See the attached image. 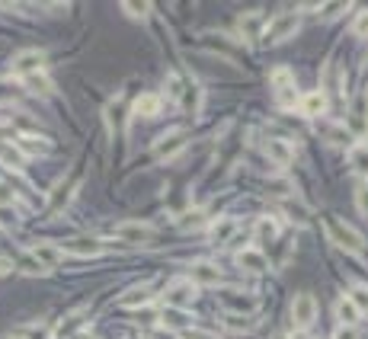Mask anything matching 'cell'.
Instances as JSON below:
<instances>
[{
	"label": "cell",
	"mask_w": 368,
	"mask_h": 339,
	"mask_svg": "<svg viewBox=\"0 0 368 339\" xmlns=\"http://www.w3.org/2000/svg\"><path fill=\"white\" fill-rule=\"evenodd\" d=\"M298 26H301V16H298V13H278V16L263 29V42L266 45L285 42V38H291L298 32Z\"/></svg>",
	"instance_id": "6da1fadb"
},
{
	"label": "cell",
	"mask_w": 368,
	"mask_h": 339,
	"mask_svg": "<svg viewBox=\"0 0 368 339\" xmlns=\"http://www.w3.org/2000/svg\"><path fill=\"white\" fill-rule=\"evenodd\" d=\"M327 227H330V237H333L336 247H342L346 253H352V256L365 253V237H359V230L349 227L346 221H330Z\"/></svg>",
	"instance_id": "7a4b0ae2"
},
{
	"label": "cell",
	"mask_w": 368,
	"mask_h": 339,
	"mask_svg": "<svg viewBox=\"0 0 368 339\" xmlns=\"http://www.w3.org/2000/svg\"><path fill=\"white\" fill-rule=\"evenodd\" d=\"M317 320V301H314V294H308V291H301V294H295L291 298V323H295V330H308L310 323Z\"/></svg>",
	"instance_id": "3957f363"
},
{
	"label": "cell",
	"mask_w": 368,
	"mask_h": 339,
	"mask_svg": "<svg viewBox=\"0 0 368 339\" xmlns=\"http://www.w3.org/2000/svg\"><path fill=\"white\" fill-rule=\"evenodd\" d=\"M45 61H48L45 51H39V48H26V51H20V55H16L13 61H10V70H13L16 77H33V74H42Z\"/></svg>",
	"instance_id": "277c9868"
},
{
	"label": "cell",
	"mask_w": 368,
	"mask_h": 339,
	"mask_svg": "<svg viewBox=\"0 0 368 339\" xmlns=\"http://www.w3.org/2000/svg\"><path fill=\"white\" fill-rule=\"evenodd\" d=\"M186 147H189V134H186V131H170V134H163V138L154 144V157L167 163V160H176V157H180Z\"/></svg>",
	"instance_id": "5b68a950"
},
{
	"label": "cell",
	"mask_w": 368,
	"mask_h": 339,
	"mask_svg": "<svg viewBox=\"0 0 368 339\" xmlns=\"http://www.w3.org/2000/svg\"><path fill=\"white\" fill-rule=\"evenodd\" d=\"M349 131L355 138H368V90H362L349 109Z\"/></svg>",
	"instance_id": "8992f818"
},
{
	"label": "cell",
	"mask_w": 368,
	"mask_h": 339,
	"mask_svg": "<svg viewBox=\"0 0 368 339\" xmlns=\"http://www.w3.org/2000/svg\"><path fill=\"white\" fill-rule=\"evenodd\" d=\"M193 298H195V285L189 279H176L173 285L163 291V301H167V307H186V304H193Z\"/></svg>",
	"instance_id": "52a82bcc"
},
{
	"label": "cell",
	"mask_w": 368,
	"mask_h": 339,
	"mask_svg": "<svg viewBox=\"0 0 368 339\" xmlns=\"http://www.w3.org/2000/svg\"><path fill=\"white\" fill-rule=\"evenodd\" d=\"M61 253H71V256H99L106 253V247L97 240V237H74V240L61 243Z\"/></svg>",
	"instance_id": "ba28073f"
},
{
	"label": "cell",
	"mask_w": 368,
	"mask_h": 339,
	"mask_svg": "<svg viewBox=\"0 0 368 339\" xmlns=\"http://www.w3.org/2000/svg\"><path fill=\"white\" fill-rule=\"evenodd\" d=\"M189 281H193L195 288L218 285V281H221V272H218V266H215V262L199 259V262H193V269H189Z\"/></svg>",
	"instance_id": "9c48e42d"
},
{
	"label": "cell",
	"mask_w": 368,
	"mask_h": 339,
	"mask_svg": "<svg viewBox=\"0 0 368 339\" xmlns=\"http://www.w3.org/2000/svg\"><path fill=\"white\" fill-rule=\"evenodd\" d=\"M237 217L231 215H221L218 221H212V227H208V240L215 243V247H221V243H227L231 237H237Z\"/></svg>",
	"instance_id": "30bf717a"
},
{
	"label": "cell",
	"mask_w": 368,
	"mask_h": 339,
	"mask_svg": "<svg viewBox=\"0 0 368 339\" xmlns=\"http://www.w3.org/2000/svg\"><path fill=\"white\" fill-rule=\"evenodd\" d=\"M116 237H122V240H129V243H148L151 237H154V227H151V224H141V221H125L116 227Z\"/></svg>",
	"instance_id": "8fae6325"
},
{
	"label": "cell",
	"mask_w": 368,
	"mask_h": 339,
	"mask_svg": "<svg viewBox=\"0 0 368 339\" xmlns=\"http://www.w3.org/2000/svg\"><path fill=\"white\" fill-rule=\"evenodd\" d=\"M266 154H269V160H276L278 166H288L291 160H295V147L285 138H266Z\"/></svg>",
	"instance_id": "7c38bea8"
},
{
	"label": "cell",
	"mask_w": 368,
	"mask_h": 339,
	"mask_svg": "<svg viewBox=\"0 0 368 339\" xmlns=\"http://www.w3.org/2000/svg\"><path fill=\"white\" fill-rule=\"evenodd\" d=\"M327 106H330V96L323 93V90H310L308 96L298 99V109H301L304 115H310V119H314V115H323L327 112Z\"/></svg>",
	"instance_id": "4fadbf2b"
},
{
	"label": "cell",
	"mask_w": 368,
	"mask_h": 339,
	"mask_svg": "<svg viewBox=\"0 0 368 339\" xmlns=\"http://www.w3.org/2000/svg\"><path fill=\"white\" fill-rule=\"evenodd\" d=\"M29 256H33L39 266H45V269H55V266H61V249H58V243H36L33 249H29Z\"/></svg>",
	"instance_id": "5bb4252c"
},
{
	"label": "cell",
	"mask_w": 368,
	"mask_h": 339,
	"mask_svg": "<svg viewBox=\"0 0 368 339\" xmlns=\"http://www.w3.org/2000/svg\"><path fill=\"white\" fill-rule=\"evenodd\" d=\"M237 266L244 269V272H250V275H263L266 269H269V262H266V256L259 253V249H240Z\"/></svg>",
	"instance_id": "9a60e30c"
},
{
	"label": "cell",
	"mask_w": 368,
	"mask_h": 339,
	"mask_svg": "<svg viewBox=\"0 0 368 339\" xmlns=\"http://www.w3.org/2000/svg\"><path fill=\"white\" fill-rule=\"evenodd\" d=\"M151 298H154V288L151 285H135V288H129V291L119 294V307H141V304H148Z\"/></svg>",
	"instance_id": "2e32d148"
},
{
	"label": "cell",
	"mask_w": 368,
	"mask_h": 339,
	"mask_svg": "<svg viewBox=\"0 0 368 339\" xmlns=\"http://www.w3.org/2000/svg\"><path fill=\"white\" fill-rule=\"evenodd\" d=\"M224 301L234 307L231 313H256V304H259L256 294H237V291H227Z\"/></svg>",
	"instance_id": "e0dca14e"
},
{
	"label": "cell",
	"mask_w": 368,
	"mask_h": 339,
	"mask_svg": "<svg viewBox=\"0 0 368 339\" xmlns=\"http://www.w3.org/2000/svg\"><path fill=\"white\" fill-rule=\"evenodd\" d=\"M157 323L167 326V330H189V323H193V317H186L183 311H176V307H167V311L157 317Z\"/></svg>",
	"instance_id": "ac0fdd59"
},
{
	"label": "cell",
	"mask_w": 368,
	"mask_h": 339,
	"mask_svg": "<svg viewBox=\"0 0 368 339\" xmlns=\"http://www.w3.org/2000/svg\"><path fill=\"white\" fill-rule=\"evenodd\" d=\"M77 192V183H58L52 192V198H48V211H61L67 202H71V195Z\"/></svg>",
	"instance_id": "d6986e66"
},
{
	"label": "cell",
	"mask_w": 368,
	"mask_h": 339,
	"mask_svg": "<svg viewBox=\"0 0 368 339\" xmlns=\"http://www.w3.org/2000/svg\"><path fill=\"white\" fill-rule=\"evenodd\" d=\"M161 106H163V99H161L157 93H141V96L135 99V112H138V115H148V119L161 112Z\"/></svg>",
	"instance_id": "ffe728a7"
},
{
	"label": "cell",
	"mask_w": 368,
	"mask_h": 339,
	"mask_svg": "<svg viewBox=\"0 0 368 339\" xmlns=\"http://www.w3.org/2000/svg\"><path fill=\"white\" fill-rule=\"evenodd\" d=\"M221 320H224V326L234 333H244V330H253V326H256V317H253V313H224Z\"/></svg>",
	"instance_id": "44dd1931"
},
{
	"label": "cell",
	"mask_w": 368,
	"mask_h": 339,
	"mask_svg": "<svg viewBox=\"0 0 368 339\" xmlns=\"http://www.w3.org/2000/svg\"><path fill=\"white\" fill-rule=\"evenodd\" d=\"M0 160L7 166H13V170H20V166L26 163V154H23L20 147H13L10 141H0Z\"/></svg>",
	"instance_id": "7402d4cb"
},
{
	"label": "cell",
	"mask_w": 368,
	"mask_h": 339,
	"mask_svg": "<svg viewBox=\"0 0 368 339\" xmlns=\"http://www.w3.org/2000/svg\"><path fill=\"white\" fill-rule=\"evenodd\" d=\"M336 317H340V323L342 326H355L362 320V313L355 311V304L349 298H342V301H336Z\"/></svg>",
	"instance_id": "603a6c76"
},
{
	"label": "cell",
	"mask_w": 368,
	"mask_h": 339,
	"mask_svg": "<svg viewBox=\"0 0 368 339\" xmlns=\"http://www.w3.org/2000/svg\"><path fill=\"white\" fill-rule=\"evenodd\" d=\"M349 166H352L359 176H368V147L365 144H355L349 151Z\"/></svg>",
	"instance_id": "cb8c5ba5"
},
{
	"label": "cell",
	"mask_w": 368,
	"mask_h": 339,
	"mask_svg": "<svg viewBox=\"0 0 368 339\" xmlns=\"http://www.w3.org/2000/svg\"><path fill=\"white\" fill-rule=\"evenodd\" d=\"M278 230H282V227H278V221H276V217H259V221H256V237H259V240H278Z\"/></svg>",
	"instance_id": "d4e9b609"
},
{
	"label": "cell",
	"mask_w": 368,
	"mask_h": 339,
	"mask_svg": "<svg viewBox=\"0 0 368 339\" xmlns=\"http://www.w3.org/2000/svg\"><path fill=\"white\" fill-rule=\"evenodd\" d=\"M106 119H109L112 131H125V106H122V99L109 102V109H106Z\"/></svg>",
	"instance_id": "484cf974"
},
{
	"label": "cell",
	"mask_w": 368,
	"mask_h": 339,
	"mask_svg": "<svg viewBox=\"0 0 368 339\" xmlns=\"http://www.w3.org/2000/svg\"><path fill=\"white\" fill-rule=\"evenodd\" d=\"M240 29H244V36H256V32H263V13H247V16H240Z\"/></svg>",
	"instance_id": "4316f807"
},
{
	"label": "cell",
	"mask_w": 368,
	"mask_h": 339,
	"mask_svg": "<svg viewBox=\"0 0 368 339\" xmlns=\"http://www.w3.org/2000/svg\"><path fill=\"white\" fill-rule=\"evenodd\" d=\"M13 266L20 269L23 275H45V272H48V269H45V266H39V262H36V259H33V256H29V253H23L20 259L13 262Z\"/></svg>",
	"instance_id": "83f0119b"
},
{
	"label": "cell",
	"mask_w": 368,
	"mask_h": 339,
	"mask_svg": "<svg viewBox=\"0 0 368 339\" xmlns=\"http://www.w3.org/2000/svg\"><path fill=\"white\" fill-rule=\"evenodd\" d=\"M151 10H154V4H148V0H144V4H122V13L125 16H131V19H148L151 16Z\"/></svg>",
	"instance_id": "f1b7e54d"
},
{
	"label": "cell",
	"mask_w": 368,
	"mask_h": 339,
	"mask_svg": "<svg viewBox=\"0 0 368 339\" xmlns=\"http://www.w3.org/2000/svg\"><path fill=\"white\" fill-rule=\"evenodd\" d=\"M349 301L355 304V311H359V313H368V285H352Z\"/></svg>",
	"instance_id": "f546056e"
},
{
	"label": "cell",
	"mask_w": 368,
	"mask_h": 339,
	"mask_svg": "<svg viewBox=\"0 0 368 339\" xmlns=\"http://www.w3.org/2000/svg\"><path fill=\"white\" fill-rule=\"evenodd\" d=\"M26 83H29V90H33V93H52V80H48L45 74H33V77H26Z\"/></svg>",
	"instance_id": "4dcf8cb0"
},
{
	"label": "cell",
	"mask_w": 368,
	"mask_h": 339,
	"mask_svg": "<svg viewBox=\"0 0 368 339\" xmlns=\"http://www.w3.org/2000/svg\"><path fill=\"white\" fill-rule=\"evenodd\" d=\"M167 93H170V99H173V102H180V99H183V80H180L176 74H170V77H167Z\"/></svg>",
	"instance_id": "1f68e13d"
},
{
	"label": "cell",
	"mask_w": 368,
	"mask_h": 339,
	"mask_svg": "<svg viewBox=\"0 0 368 339\" xmlns=\"http://www.w3.org/2000/svg\"><path fill=\"white\" fill-rule=\"evenodd\" d=\"M13 198H16L13 185H10L7 179H0V208H7V205H13Z\"/></svg>",
	"instance_id": "d6a6232c"
},
{
	"label": "cell",
	"mask_w": 368,
	"mask_h": 339,
	"mask_svg": "<svg viewBox=\"0 0 368 339\" xmlns=\"http://www.w3.org/2000/svg\"><path fill=\"white\" fill-rule=\"evenodd\" d=\"M346 6H352V4H323L320 19H336L340 13H346Z\"/></svg>",
	"instance_id": "836d02e7"
},
{
	"label": "cell",
	"mask_w": 368,
	"mask_h": 339,
	"mask_svg": "<svg viewBox=\"0 0 368 339\" xmlns=\"http://www.w3.org/2000/svg\"><path fill=\"white\" fill-rule=\"evenodd\" d=\"M352 32H355V36H368V10L355 16V23H352Z\"/></svg>",
	"instance_id": "e575fe53"
},
{
	"label": "cell",
	"mask_w": 368,
	"mask_h": 339,
	"mask_svg": "<svg viewBox=\"0 0 368 339\" xmlns=\"http://www.w3.org/2000/svg\"><path fill=\"white\" fill-rule=\"evenodd\" d=\"M355 205H359V211L368 217V185H359V192H355Z\"/></svg>",
	"instance_id": "d590c367"
},
{
	"label": "cell",
	"mask_w": 368,
	"mask_h": 339,
	"mask_svg": "<svg viewBox=\"0 0 368 339\" xmlns=\"http://www.w3.org/2000/svg\"><path fill=\"white\" fill-rule=\"evenodd\" d=\"M269 192H272V195H291V185L285 183V179H272V183H269Z\"/></svg>",
	"instance_id": "8d00e7d4"
},
{
	"label": "cell",
	"mask_w": 368,
	"mask_h": 339,
	"mask_svg": "<svg viewBox=\"0 0 368 339\" xmlns=\"http://www.w3.org/2000/svg\"><path fill=\"white\" fill-rule=\"evenodd\" d=\"M333 339H359V333H355V326H340L333 333Z\"/></svg>",
	"instance_id": "74e56055"
},
{
	"label": "cell",
	"mask_w": 368,
	"mask_h": 339,
	"mask_svg": "<svg viewBox=\"0 0 368 339\" xmlns=\"http://www.w3.org/2000/svg\"><path fill=\"white\" fill-rule=\"evenodd\" d=\"M10 266H13V262H10L7 256H0V275H7V272H10Z\"/></svg>",
	"instance_id": "f35d334b"
},
{
	"label": "cell",
	"mask_w": 368,
	"mask_h": 339,
	"mask_svg": "<svg viewBox=\"0 0 368 339\" xmlns=\"http://www.w3.org/2000/svg\"><path fill=\"white\" fill-rule=\"evenodd\" d=\"M288 339H310V336H308V333H301V330H295Z\"/></svg>",
	"instance_id": "ab89813d"
},
{
	"label": "cell",
	"mask_w": 368,
	"mask_h": 339,
	"mask_svg": "<svg viewBox=\"0 0 368 339\" xmlns=\"http://www.w3.org/2000/svg\"><path fill=\"white\" fill-rule=\"evenodd\" d=\"M71 339H93V333H74Z\"/></svg>",
	"instance_id": "60d3db41"
},
{
	"label": "cell",
	"mask_w": 368,
	"mask_h": 339,
	"mask_svg": "<svg viewBox=\"0 0 368 339\" xmlns=\"http://www.w3.org/2000/svg\"><path fill=\"white\" fill-rule=\"evenodd\" d=\"M10 339H26V336H10Z\"/></svg>",
	"instance_id": "b9f144b4"
},
{
	"label": "cell",
	"mask_w": 368,
	"mask_h": 339,
	"mask_svg": "<svg viewBox=\"0 0 368 339\" xmlns=\"http://www.w3.org/2000/svg\"><path fill=\"white\" fill-rule=\"evenodd\" d=\"M272 339H285V336H272Z\"/></svg>",
	"instance_id": "7bdbcfd3"
}]
</instances>
